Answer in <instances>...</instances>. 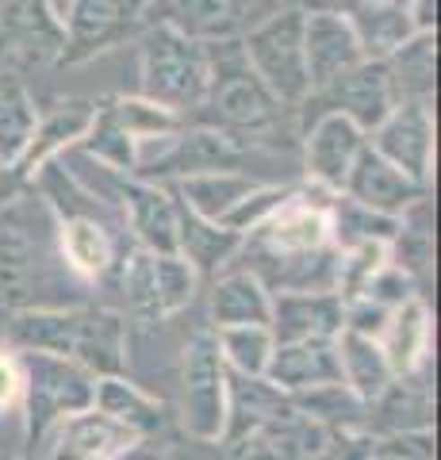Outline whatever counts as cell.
I'll return each mask as SVG.
<instances>
[{
  "mask_svg": "<svg viewBox=\"0 0 441 460\" xmlns=\"http://www.w3.org/2000/svg\"><path fill=\"white\" fill-rule=\"evenodd\" d=\"M35 123H39L35 96L27 93L23 77L4 69V74H0V165L4 169L20 165V157L31 146Z\"/></svg>",
  "mask_w": 441,
  "mask_h": 460,
  "instance_id": "d4e9b609",
  "label": "cell"
},
{
  "mask_svg": "<svg viewBox=\"0 0 441 460\" xmlns=\"http://www.w3.org/2000/svg\"><path fill=\"white\" fill-rule=\"evenodd\" d=\"M116 460H158V449H154V445H135L131 453H123Z\"/></svg>",
  "mask_w": 441,
  "mask_h": 460,
  "instance_id": "e575fe53",
  "label": "cell"
},
{
  "mask_svg": "<svg viewBox=\"0 0 441 460\" xmlns=\"http://www.w3.org/2000/svg\"><path fill=\"white\" fill-rule=\"evenodd\" d=\"M123 230H131L135 246L154 253H177V196L169 184L127 177L119 196Z\"/></svg>",
  "mask_w": 441,
  "mask_h": 460,
  "instance_id": "4fadbf2b",
  "label": "cell"
},
{
  "mask_svg": "<svg viewBox=\"0 0 441 460\" xmlns=\"http://www.w3.org/2000/svg\"><path fill=\"white\" fill-rule=\"evenodd\" d=\"M242 54L280 108L307 104V62H304V8L273 12L242 39Z\"/></svg>",
  "mask_w": 441,
  "mask_h": 460,
  "instance_id": "5b68a950",
  "label": "cell"
},
{
  "mask_svg": "<svg viewBox=\"0 0 441 460\" xmlns=\"http://www.w3.org/2000/svg\"><path fill=\"white\" fill-rule=\"evenodd\" d=\"M307 100H322L326 104L322 111L349 115L365 135L373 131L395 104H400V96H395V89H392V77H388V66H384L380 58H365L353 74H346L341 81H334L331 89H322V93L307 96Z\"/></svg>",
  "mask_w": 441,
  "mask_h": 460,
  "instance_id": "9a60e30c",
  "label": "cell"
},
{
  "mask_svg": "<svg viewBox=\"0 0 441 460\" xmlns=\"http://www.w3.org/2000/svg\"><path fill=\"white\" fill-rule=\"evenodd\" d=\"M304 62H307L311 96L331 89L334 81L353 74L365 62L357 27L349 23L346 12H334V8L304 12Z\"/></svg>",
  "mask_w": 441,
  "mask_h": 460,
  "instance_id": "9c48e42d",
  "label": "cell"
},
{
  "mask_svg": "<svg viewBox=\"0 0 441 460\" xmlns=\"http://www.w3.org/2000/svg\"><path fill=\"white\" fill-rule=\"evenodd\" d=\"M357 460H434V438H430V429L384 434L376 441H368Z\"/></svg>",
  "mask_w": 441,
  "mask_h": 460,
  "instance_id": "1f68e13d",
  "label": "cell"
},
{
  "mask_svg": "<svg viewBox=\"0 0 441 460\" xmlns=\"http://www.w3.org/2000/svg\"><path fill=\"white\" fill-rule=\"evenodd\" d=\"M16 357L23 372V395H20L23 441L35 453L39 441L62 419L93 407L96 376L77 361H69V357H54V353H16Z\"/></svg>",
  "mask_w": 441,
  "mask_h": 460,
  "instance_id": "3957f363",
  "label": "cell"
},
{
  "mask_svg": "<svg viewBox=\"0 0 441 460\" xmlns=\"http://www.w3.org/2000/svg\"><path fill=\"white\" fill-rule=\"evenodd\" d=\"M150 0H66L58 8L62 20V66L93 62L96 54L123 47L146 23Z\"/></svg>",
  "mask_w": 441,
  "mask_h": 460,
  "instance_id": "8992f818",
  "label": "cell"
},
{
  "mask_svg": "<svg viewBox=\"0 0 441 460\" xmlns=\"http://www.w3.org/2000/svg\"><path fill=\"white\" fill-rule=\"evenodd\" d=\"M177 422L189 441L223 445L231 434V372H226L211 326L192 334L177 372Z\"/></svg>",
  "mask_w": 441,
  "mask_h": 460,
  "instance_id": "7a4b0ae2",
  "label": "cell"
},
{
  "mask_svg": "<svg viewBox=\"0 0 441 460\" xmlns=\"http://www.w3.org/2000/svg\"><path fill=\"white\" fill-rule=\"evenodd\" d=\"M93 115H96V104H89V100H62V104H54L50 111H39L31 146H27V154L20 157V165H16L20 177L35 181V172L42 165H50L54 157L74 150L77 142L89 135Z\"/></svg>",
  "mask_w": 441,
  "mask_h": 460,
  "instance_id": "e0dca14e",
  "label": "cell"
},
{
  "mask_svg": "<svg viewBox=\"0 0 441 460\" xmlns=\"http://www.w3.org/2000/svg\"><path fill=\"white\" fill-rule=\"evenodd\" d=\"M376 341L395 376H419L426 357H430V307H426V299L410 296L403 307H395Z\"/></svg>",
  "mask_w": 441,
  "mask_h": 460,
  "instance_id": "7402d4cb",
  "label": "cell"
},
{
  "mask_svg": "<svg viewBox=\"0 0 441 460\" xmlns=\"http://www.w3.org/2000/svg\"><path fill=\"white\" fill-rule=\"evenodd\" d=\"M368 146L403 169L410 181L430 189L434 177V111L426 100H400L384 119L368 131Z\"/></svg>",
  "mask_w": 441,
  "mask_h": 460,
  "instance_id": "ba28073f",
  "label": "cell"
},
{
  "mask_svg": "<svg viewBox=\"0 0 441 460\" xmlns=\"http://www.w3.org/2000/svg\"><path fill=\"white\" fill-rule=\"evenodd\" d=\"M437 42L434 35H410L395 47L388 58H380L388 66L392 89L400 100H426L434 96V77H437Z\"/></svg>",
  "mask_w": 441,
  "mask_h": 460,
  "instance_id": "4316f807",
  "label": "cell"
},
{
  "mask_svg": "<svg viewBox=\"0 0 441 460\" xmlns=\"http://www.w3.org/2000/svg\"><path fill=\"white\" fill-rule=\"evenodd\" d=\"M27 460H35V456H27Z\"/></svg>",
  "mask_w": 441,
  "mask_h": 460,
  "instance_id": "74e56055",
  "label": "cell"
},
{
  "mask_svg": "<svg viewBox=\"0 0 441 460\" xmlns=\"http://www.w3.org/2000/svg\"><path fill=\"white\" fill-rule=\"evenodd\" d=\"M20 395H23L20 357L16 349H0V414L20 411Z\"/></svg>",
  "mask_w": 441,
  "mask_h": 460,
  "instance_id": "d6a6232c",
  "label": "cell"
},
{
  "mask_svg": "<svg viewBox=\"0 0 441 460\" xmlns=\"http://www.w3.org/2000/svg\"><path fill=\"white\" fill-rule=\"evenodd\" d=\"M154 277H158V307L162 319H173L196 299L200 288V272L181 253H154Z\"/></svg>",
  "mask_w": 441,
  "mask_h": 460,
  "instance_id": "f546056e",
  "label": "cell"
},
{
  "mask_svg": "<svg viewBox=\"0 0 441 460\" xmlns=\"http://www.w3.org/2000/svg\"><path fill=\"white\" fill-rule=\"evenodd\" d=\"M238 246H242L238 234L177 204V253L184 261H192L196 272H223L226 261L238 257Z\"/></svg>",
  "mask_w": 441,
  "mask_h": 460,
  "instance_id": "484cf974",
  "label": "cell"
},
{
  "mask_svg": "<svg viewBox=\"0 0 441 460\" xmlns=\"http://www.w3.org/2000/svg\"><path fill=\"white\" fill-rule=\"evenodd\" d=\"M93 407L104 411L108 419H116L119 426L135 429L146 445L158 441V434H165V426H169V407L165 402L154 399L146 387H138L135 380H127V376H101L96 380Z\"/></svg>",
  "mask_w": 441,
  "mask_h": 460,
  "instance_id": "44dd1931",
  "label": "cell"
},
{
  "mask_svg": "<svg viewBox=\"0 0 441 460\" xmlns=\"http://www.w3.org/2000/svg\"><path fill=\"white\" fill-rule=\"evenodd\" d=\"M341 296L338 292H277L269 330L277 341L338 338L341 334Z\"/></svg>",
  "mask_w": 441,
  "mask_h": 460,
  "instance_id": "2e32d148",
  "label": "cell"
},
{
  "mask_svg": "<svg viewBox=\"0 0 441 460\" xmlns=\"http://www.w3.org/2000/svg\"><path fill=\"white\" fill-rule=\"evenodd\" d=\"M365 4H400V8H403L407 0H365Z\"/></svg>",
  "mask_w": 441,
  "mask_h": 460,
  "instance_id": "d590c367",
  "label": "cell"
},
{
  "mask_svg": "<svg viewBox=\"0 0 441 460\" xmlns=\"http://www.w3.org/2000/svg\"><path fill=\"white\" fill-rule=\"evenodd\" d=\"M258 177L253 172H242V169H211V172H192V177H181L173 181L177 204L189 208L192 215H200L207 223H219L231 215L242 199H246L253 189H258Z\"/></svg>",
  "mask_w": 441,
  "mask_h": 460,
  "instance_id": "ffe728a7",
  "label": "cell"
},
{
  "mask_svg": "<svg viewBox=\"0 0 441 460\" xmlns=\"http://www.w3.org/2000/svg\"><path fill=\"white\" fill-rule=\"evenodd\" d=\"M69 361L101 376H123L127 368V319L104 307H77V334Z\"/></svg>",
  "mask_w": 441,
  "mask_h": 460,
  "instance_id": "ac0fdd59",
  "label": "cell"
},
{
  "mask_svg": "<svg viewBox=\"0 0 441 460\" xmlns=\"http://www.w3.org/2000/svg\"><path fill=\"white\" fill-rule=\"evenodd\" d=\"M265 384L280 395H307V392H319V387L341 384L334 338L277 341L265 368Z\"/></svg>",
  "mask_w": 441,
  "mask_h": 460,
  "instance_id": "5bb4252c",
  "label": "cell"
},
{
  "mask_svg": "<svg viewBox=\"0 0 441 460\" xmlns=\"http://www.w3.org/2000/svg\"><path fill=\"white\" fill-rule=\"evenodd\" d=\"M108 108L119 119L123 131L135 138V146L138 142H150V138H162V135H173L184 127V115L154 104L146 96H119V100H111Z\"/></svg>",
  "mask_w": 441,
  "mask_h": 460,
  "instance_id": "f1b7e54d",
  "label": "cell"
},
{
  "mask_svg": "<svg viewBox=\"0 0 441 460\" xmlns=\"http://www.w3.org/2000/svg\"><path fill=\"white\" fill-rule=\"evenodd\" d=\"M62 261L58 253H47L39 230L20 219V211L0 215V307L27 311L42 307L39 292H54L50 265Z\"/></svg>",
  "mask_w": 441,
  "mask_h": 460,
  "instance_id": "52a82bcc",
  "label": "cell"
},
{
  "mask_svg": "<svg viewBox=\"0 0 441 460\" xmlns=\"http://www.w3.org/2000/svg\"><path fill=\"white\" fill-rule=\"evenodd\" d=\"M211 81L207 42L165 23H146L138 35V96L177 115L200 111Z\"/></svg>",
  "mask_w": 441,
  "mask_h": 460,
  "instance_id": "6da1fadb",
  "label": "cell"
},
{
  "mask_svg": "<svg viewBox=\"0 0 441 460\" xmlns=\"http://www.w3.org/2000/svg\"><path fill=\"white\" fill-rule=\"evenodd\" d=\"M341 196H349L353 204H361L368 211H380V215L400 219L407 208H415L419 199L426 196V184L410 181L403 169H395L388 157H380L365 142V150L357 154V162H353V169L346 172Z\"/></svg>",
  "mask_w": 441,
  "mask_h": 460,
  "instance_id": "7c38bea8",
  "label": "cell"
},
{
  "mask_svg": "<svg viewBox=\"0 0 441 460\" xmlns=\"http://www.w3.org/2000/svg\"><path fill=\"white\" fill-rule=\"evenodd\" d=\"M403 12H407L410 31H415V35H434V27H437V0H407Z\"/></svg>",
  "mask_w": 441,
  "mask_h": 460,
  "instance_id": "836d02e7",
  "label": "cell"
},
{
  "mask_svg": "<svg viewBox=\"0 0 441 460\" xmlns=\"http://www.w3.org/2000/svg\"><path fill=\"white\" fill-rule=\"evenodd\" d=\"M62 4H66V0H54V8H62Z\"/></svg>",
  "mask_w": 441,
  "mask_h": 460,
  "instance_id": "8d00e7d4",
  "label": "cell"
},
{
  "mask_svg": "<svg viewBox=\"0 0 441 460\" xmlns=\"http://www.w3.org/2000/svg\"><path fill=\"white\" fill-rule=\"evenodd\" d=\"M146 20L173 27L189 39L219 42L234 35L238 0H150Z\"/></svg>",
  "mask_w": 441,
  "mask_h": 460,
  "instance_id": "cb8c5ba5",
  "label": "cell"
},
{
  "mask_svg": "<svg viewBox=\"0 0 441 460\" xmlns=\"http://www.w3.org/2000/svg\"><path fill=\"white\" fill-rule=\"evenodd\" d=\"M135 445H146V441L135 429L108 419L104 411L89 407L62 419L39 441V449L31 456L35 460H116L123 453H131Z\"/></svg>",
  "mask_w": 441,
  "mask_h": 460,
  "instance_id": "30bf717a",
  "label": "cell"
},
{
  "mask_svg": "<svg viewBox=\"0 0 441 460\" xmlns=\"http://www.w3.org/2000/svg\"><path fill=\"white\" fill-rule=\"evenodd\" d=\"M300 192V184H258V189H253L246 199H242V204L226 215L223 219V230H231V234H238V238H246L250 230H258L269 215L273 211H280L284 204H288V199Z\"/></svg>",
  "mask_w": 441,
  "mask_h": 460,
  "instance_id": "4dcf8cb0",
  "label": "cell"
},
{
  "mask_svg": "<svg viewBox=\"0 0 441 460\" xmlns=\"http://www.w3.org/2000/svg\"><path fill=\"white\" fill-rule=\"evenodd\" d=\"M273 314V292L253 277L250 269H223L216 272L207 296V319L211 330L223 326H269Z\"/></svg>",
  "mask_w": 441,
  "mask_h": 460,
  "instance_id": "d6986e66",
  "label": "cell"
},
{
  "mask_svg": "<svg viewBox=\"0 0 441 460\" xmlns=\"http://www.w3.org/2000/svg\"><path fill=\"white\" fill-rule=\"evenodd\" d=\"M334 349H338V372H341V387L357 399V402H376L388 384L395 380V372L384 357L380 341L376 338H365V334H353V330H341L334 338Z\"/></svg>",
  "mask_w": 441,
  "mask_h": 460,
  "instance_id": "603a6c76",
  "label": "cell"
},
{
  "mask_svg": "<svg viewBox=\"0 0 441 460\" xmlns=\"http://www.w3.org/2000/svg\"><path fill=\"white\" fill-rule=\"evenodd\" d=\"M207 58H211V81H207V96L200 111L216 115V131H265L277 123L280 104L273 93L253 77V69L246 66L242 42L234 39H219L207 42Z\"/></svg>",
  "mask_w": 441,
  "mask_h": 460,
  "instance_id": "277c9868",
  "label": "cell"
},
{
  "mask_svg": "<svg viewBox=\"0 0 441 460\" xmlns=\"http://www.w3.org/2000/svg\"><path fill=\"white\" fill-rule=\"evenodd\" d=\"M219 345V357L231 376L242 380H265V368H269V357L277 349V338L269 326H223V330H211Z\"/></svg>",
  "mask_w": 441,
  "mask_h": 460,
  "instance_id": "83f0119b",
  "label": "cell"
},
{
  "mask_svg": "<svg viewBox=\"0 0 441 460\" xmlns=\"http://www.w3.org/2000/svg\"><path fill=\"white\" fill-rule=\"evenodd\" d=\"M365 142H368V135L349 115L322 111L304 135V177L322 192H341L346 172L357 162Z\"/></svg>",
  "mask_w": 441,
  "mask_h": 460,
  "instance_id": "8fae6325",
  "label": "cell"
}]
</instances>
